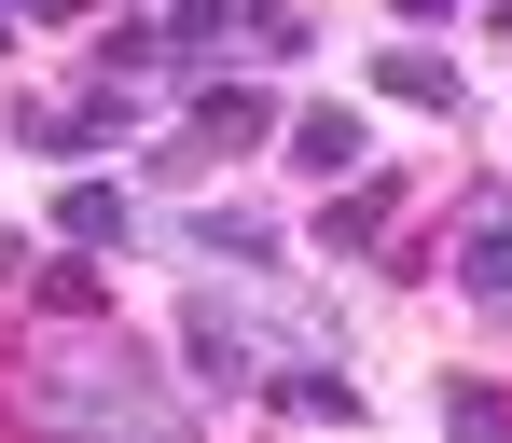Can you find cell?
Listing matches in <instances>:
<instances>
[{
  "instance_id": "obj_4",
  "label": "cell",
  "mask_w": 512,
  "mask_h": 443,
  "mask_svg": "<svg viewBox=\"0 0 512 443\" xmlns=\"http://www.w3.org/2000/svg\"><path fill=\"white\" fill-rule=\"evenodd\" d=\"M0 125H14V153H42V167H97V153H139V139H153V97H139V84H97V97H14Z\"/></svg>"
},
{
  "instance_id": "obj_19",
  "label": "cell",
  "mask_w": 512,
  "mask_h": 443,
  "mask_svg": "<svg viewBox=\"0 0 512 443\" xmlns=\"http://www.w3.org/2000/svg\"><path fill=\"white\" fill-rule=\"evenodd\" d=\"M28 264H42V250H28V236H14V222H0V291H14V277H28Z\"/></svg>"
},
{
  "instance_id": "obj_18",
  "label": "cell",
  "mask_w": 512,
  "mask_h": 443,
  "mask_svg": "<svg viewBox=\"0 0 512 443\" xmlns=\"http://www.w3.org/2000/svg\"><path fill=\"white\" fill-rule=\"evenodd\" d=\"M28 14H42V28H84V14H111V0H28Z\"/></svg>"
},
{
  "instance_id": "obj_7",
  "label": "cell",
  "mask_w": 512,
  "mask_h": 443,
  "mask_svg": "<svg viewBox=\"0 0 512 443\" xmlns=\"http://www.w3.org/2000/svg\"><path fill=\"white\" fill-rule=\"evenodd\" d=\"M167 236L194 250V264H222V277H277V264H291V236H277L263 208H236V194H194Z\"/></svg>"
},
{
  "instance_id": "obj_2",
  "label": "cell",
  "mask_w": 512,
  "mask_h": 443,
  "mask_svg": "<svg viewBox=\"0 0 512 443\" xmlns=\"http://www.w3.org/2000/svg\"><path fill=\"white\" fill-rule=\"evenodd\" d=\"M277 125H291V97L263 84V70H194V84H180V125L139 139V180H153V194H194V180L236 167V153H277Z\"/></svg>"
},
{
  "instance_id": "obj_6",
  "label": "cell",
  "mask_w": 512,
  "mask_h": 443,
  "mask_svg": "<svg viewBox=\"0 0 512 443\" xmlns=\"http://www.w3.org/2000/svg\"><path fill=\"white\" fill-rule=\"evenodd\" d=\"M250 402H263V416H305V430H360V416H374V402H360V374H346V360H319V347L263 360Z\"/></svg>"
},
{
  "instance_id": "obj_16",
  "label": "cell",
  "mask_w": 512,
  "mask_h": 443,
  "mask_svg": "<svg viewBox=\"0 0 512 443\" xmlns=\"http://www.w3.org/2000/svg\"><path fill=\"white\" fill-rule=\"evenodd\" d=\"M429 416H443V430H512V388H499V374H443Z\"/></svg>"
},
{
  "instance_id": "obj_12",
  "label": "cell",
  "mask_w": 512,
  "mask_h": 443,
  "mask_svg": "<svg viewBox=\"0 0 512 443\" xmlns=\"http://www.w3.org/2000/svg\"><path fill=\"white\" fill-rule=\"evenodd\" d=\"M84 56H97V84H153V70H167L153 0H139V14H84ZM167 84H180V70H167Z\"/></svg>"
},
{
  "instance_id": "obj_11",
  "label": "cell",
  "mask_w": 512,
  "mask_h": 443,
  "mask_svg": "<svg viewBox=\"0 0 512 443\" xmlns=\"http://www.w3.org/2000/svg\"><path fill=\"white\" fill-rule=\"evenodd\" d=\"M153 28H167V70L194 84V70H222V56H236L250 0H153Z\"/></svg>"
},
{
  "instance_id": "obj_13",
  "label": "cell",
  "mask_w": 512,
  "mask_h": 443,
  "mask_svg": "<svg viewBox=\"0 0 512 443\" xmlns=\"http://www.w3.org/2000/svg\"><path fill=\"white\" fill-rule=\"evenodd\" d=\"M277 153H291L305 180H346V167H374V125H360V111H291Z\"/></svg>"
},
{
  "instance_id": "obj_20",
  "label": "cell",
  "mask_w": 512,
  "mask_h": 443,
  "mask_svg": "<svg viewBox=\"0 0 512 443\" xmlns=\"http://www.w3.org/2000/svg\"><path fill=\"white\" fill-rule=\"evenodd\" d=\"M471 14H485V28H499V42H512V0H471Z\"/></svg>"
},
{
  "instance_id": "obj_15",
  "label": "cell",
  "mask_w": 512,
  "mask_h": 443,
  "mask_svg": "<svg viewBox=\"0 0 512 443\" xmlns=\"http://www.w3.org/2000/svg\"><path fill=\"white\" fill-rule=\"evenodd\" d=\"M236 42H250L263 70H305V56H319V0H250V28H236Z\"/></svg>"
},
{
  "instance_id": "obj_3",
  "label": "cell",
  "mask_w": 512,
  "mask_h": 443,
  "mask_svg": "<svg viewBox=\"0 0 512 443\" xmlns=\"http://www.w3.org/2000/svg\"><path fill=\"white\" fill-rule=\"evenodd\" d=\"M263 277H222V264H194V291H180V388H208V402H250V374H263Z\"/></svg>"
},
{
  "instance_id": "obj_17",
  "label": "cell",
  "mask_w": 512,
  "mask_h": 443,
  "mask_svg": "<svg viewBox=\"0 0 512 443\" xmlns=\"http://www.w3.org/2000/svg\"><path fill=\"white\" fill-rule=\"evenodd\" d=\"M457 14H471V0H388V28H416V42H443Z\"/></svg>"
},
{
  "instance_id": "obj_8",
  "label": "cell",
  "mask_w": 512,
  "mask_h": 443,
  "mask_svg": "<svg viewBox=\"0 0 512 443\" xmlns=\"http://www.w3.org/2000/svg\"><path fill=\"white\" fill-rule=\"evenodd\" d=\"M42 222H56L70 250H97V264L153 236V222H139V180H111V167H70V180H56V208H42Z\"/></svg>"
},
{
  "instance_id": "obj_1",
  "label": "cell",
  "mask_w": 512,
  "mask_h": 443,
  "mask_svg": "<svg viewBox=\"0 0 512 443\" xmlns=\"http://www.w3.org/2000/svg\"><path fill=\"white\" fill-rule=\"evenodd\" d=\"M28 416H56V430H180V374L125 319H42L28 333Z\"/></svg>"
},
{
  "instance_id": "obj_14",
  "label": "cell",
  "mask_w": 512,
  "mask_h": 443,
  "mask_svg": "<svg viewBox=\"0 0 512 443\" xmlns=\"http://www.w3.org/2000/svg\"><path fill=\"white\" fill-rule=\"evenodd\" d=\"M443 277H457L471 305H512V208H499V222H457V264H443Z\"/></svg>"
},
{
  "instance_id": "obj_9",
  "label": "cell",
  "mask_w": 512,
  "mask_h": 443,
  "mask_svg": "<svg viewBox=\"0 0 512 443\" xmlns=\"http://www.w3.org/2000/svg\"><path fill=\"white\" fill-rule=\"evenodd\" d=\"M374 97H388V111H443V125H457V111H471V70H457L443 42L402 28V42H374Z\"/></svg>"
},
{
  "instance_id": "obj_10",
  "label": "cell",
  "mask_w": 512,
  "mask_h": 443,
  "mask_svg": "<svg viewBox=\"0 0 512 443\" xmlns=\"http://www.w3.org/2000/svg\"><path fill=\"white\" fill-rule=\"evenodd\" d=\"M14 291H28V319H111V264H97V250H70V236L14 277Z\"/></svg>"
},
{
  "instance_id": "obj_21",
  "label": "cell",
  "mask_w": 512,
  "mask_h": 443,
  "mask_svg": "<svg viewBox=\"0 0 512 443\" xmlns=\"http://www.w3.org/2000/svg\"><path fill=\"white\" fill-rule=\"evenodd\" d=\"M0 56H14V0H0Z\"/></svg>"
},
{
  "instance_id": "obj_5",
  "label": "cell",
  "mask_w": 512,
  "mask_h": 443,
  "mask_svg": "<svg viewBox=\"0 0 512 443\" xmlns=\"http://www.w3.org/2000/svg\"><path fill=\"white\" fill-rule=\"evenodd\" d=\"M388 222H402V167H346V180H319V208H305V250H319V264H374Z\"/></svg>"
}]
</instances>
